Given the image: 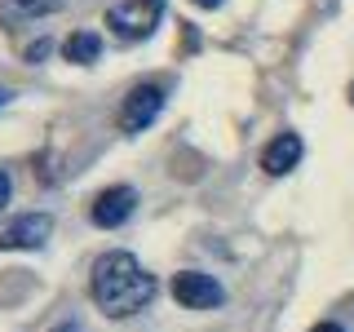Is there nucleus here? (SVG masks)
Segmentation results:
<instances>
[{
  "instance_id": "5",
  "label": "nucleus",
  "mask_w": 354,
  "mask_h": 332,
  "mask_svg": "<svg viewBox=\"0 0 354 332\" xmlns=\"http://www.w3.org/2000/svg\"><path fill=\"white\" fill-rule=\"evenodd\" d=\"M133 208H138V191H133V186H106V191L93 199L88 217H93V226L115 230V226H124L133 217Z\"/></svg>"
},
{
  "instance_id": "16",
  "label": "nucleus",
  "mask_w": 354,
  "mask_h": 332,
  "mask_svg": "<svg viewBox=\"0 0 354 332\" xmlns=\"http://www.w3.org/2000/svg\"><path fill=\"white\" fill-rule=\"evenodd\" d=\"M350 102H354V84H350Z\"/></svg>"
},
{
  "instance_id": "6",
  "label": "nucleus",
  "mask_w": 354,
  "mask_h": 332,
  "mask_svg": "<svg viewBox=\"0 0 354 332\" xmlns=\"http://www.w3.org/2000/svg\"><path fill=\"white\" fill-rule=\"evenodd\" d=\"M53 235V217L49 213H22L0 230V248H40Z\"/></svg>"
},
{
  "instance_id": "12",
  "label": "nucleus",
  "mask_w": 354,
  "mask_h": 332,
  "mask_svg": "<svg viewBox=\"0 0 354 332\" xmlns=\"http://www.w3.org/2000/svg\"><path fill=\"white\" fill-rule=\"evenodd\" d=\"M191 5H199V9H221L226 0H191Z\"/></svg>"
},
{
  "instance_id": "13",
  "label": "nucleus",
  "mask_w": 354,
  "mask_h": 332,
  "mask_svg": "<svg viewBox=\"0 0 354 332\" xmlns=\"http://www.w3.org/2000/svg\"><path fill=\"white\" fill-rule=\"evenodd\" d=\"M53 332H80V324H75V319H66V324H58Z\"/></svg>"
},
{
  "instance_id": "14",
  "label": "nucleus",
  "mask_w": 354,
  "mask_h": 332,
  "mask_svg": "<svg viewBox=\"0 0 354 332\" xmlns=\"http://www.w3.org/2000/svg\"><path fill=\"white\" fill-rule=\"evenodd\" d=\"M310 332H346L341 324H319V328H310Z\"/></svg>"
},
{
  "instance_id": "8",
  "label": "nucleus",
  "mask_w": 354,
  "mask_h": 332,
  "mask_svg": "<svg viewBox=\"0 0 354 332\" xmlns=\"http://www.w3.org/2000/svg\"><path fill=\"white\" fill-rule=\"evenodd\" d=\"M97 53H102V36H97V31H71V36L62 40V58L66 62L88 66V62H97Z\"/></svg>"
},
{
  "instance_id": "4",
  "label": "nucleus",
  "mask_w": 354,
  "mask_h": 332,
  "mask_svg": "<svg viewBox=\"0 0 354 332\" xmlns=\"http://www.w3.org/2000/svg\"><path fill=\"white\" fill-rule=\"evenodd\" d=\"M164 111V89L160 84H138L129 89L124 107H120V129L124 133H142L155 124V116Z\"/></svg>"
},
{
  "instance_id": "10",
  "label": "nucleus",
  "mask_w": 354,
  "mask_h": 332,
  "mask_svg": "<svg viewBox=\"0 0 354 332\" xmlns=\"http://www.w3.org/2000/svg\"><path fill=\"white\" fill-rule=\"evenodd\" d=\"M44 53H49V40H36V44H27V62L44 58Z\"/></svg>"
},
{
  "instance_id": "3",
  "label": "nucleus",
  "mask_w": 354,
  "mask_h": 332,
  "mask_svg": "<svg viewBox=\"0 0 354 332\" xmlns=\"http://www.w3.org/2000/svg\"><path fill=\"white\" fill-rule=\"evenodd\" d=\"M173 297L186 310H217L226 302V288L204 270H182V275H173Z\"/></svg>"
},
{
  "instance_id": "7",
  "label": "nucleus",
  "mask_w": 354,
  "mask_h": 332,
  "mask_svg": "<svg viewBox=\"0 0 354 332\" xmlns=\"http://www.w3.org/2000/svg\"><path fill=\"white\" fill-rule=\"evenodd\" d=\"M301 155H306V142H301V133L283 129L274 142H266V151H261V169L270 173V177H283V173H292L297 164H301Z\"/></svg>"
},
{
  "instance_id": "15",
  "label": "nucleus",
  "mask_w": 354,
  "mask_h": 332,
  "mask_svg": "<svg viewBox=\"0 0 354 332\" xmlns=\"http://www.w3.org/2000/svg\"><path fill=\"white\" fill-rule=\"evenodd\" d=\"M9 98H14V93H9V89H0V107H5V102H9Z\"/></svg>"
},
{
  "instance_id": "2",
  "label": "nucleus",
  "mask_w": 354,
  "mask_h": 332,
  "mask_svg": "<svg viewBox=\"0 0 354 332\" xmlns=\"http://www.w3.org/2000/svg\"><path fill=\"white\" fill-rule=\"evenodd\" d=\"M164 18V0H124L106 14V27L124 40H147Z\"/></svg>"
},
{
  "instance_id": "9",
  "label": "nucleus",
  "mask_w": 354,
  "mask_h": 332,
  "mask_svg": "<svg viewBox=\"0 0 354 332\" xmlns=\"http://www.w3.org/2000/svg\"><path fill=\"white\" fill-rule=\"evenodd\" d=\"M66 0H14L18 14H53V9H62Z\"/></svg>"
},
{
  "instance_id": "11",
  "label": "nucleus",
  "mask_w": 354,
  "mask_h": 332,
  "mask_svg": "<svg viewBox=\"0 0 354 332\" xmlns=\"http://www.w3.org/2000/svg\"><path fill=\"white\" fill-rule=\"evenodd\" d=\"M9 191H14V182H9V173H5V169H0V208H5V204H9Z\"/></svg>"
},
{
  "instance_id": "1",
  "label": "nucleus",
  "mask_w": 354,
  "mask_h": 332,
  "mask_svg": "<svg viewBox=\"0 0 354 332\" xmlns=\"http://www.w3.org/2000/svg\"><path fill=\"white\" fill-rule=\"evenodd\" d=\"M93 306L111 319H129L133 310L151 306L155 297V275L142 270V261L133 252H106L93 266V279H88Z\"/></svg>"
}]
</instances>
